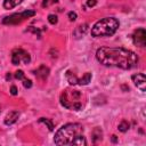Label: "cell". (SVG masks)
<instances>
[{"instance_id":"1","label":"cell","mask_w":146,"mask_h":146,"mask_svg":"<svg viewBox=\"0 0 146 146\" xmlns=\"http://www.w3.org/2000/svg\"><path fill=\"white\" fill-rule=\"evenodd\" d=\"M97 60L111 67H119L122 70H130L138 65V56L124 48H108L103 47L96 51Z\"/></svg>"},{"instance_id":"2","label":"cell","mask_w":146,"mask_h":146,"mask_svg":"<svg viewBox=\"0 0 146 146\" xmlns=\"http://www.w3.org/2000/svg\"><path fill=\"white\" fill-rule=\"evenodd\" d=\"M83 127L80 123H67L59 128L55 133L56 145H87V140L83 137Z\"/></svg>"},{"instance_id":"3","label":"cell","mask_w":146,"mask_h":146,"mask_svg":"<svg viewBox=\"0 0 146 146\" xmlns=\"http://www.w3.org/2000/svg\"><path fill=\"white\" fill-rule=\"evenodd\" d=\"M119 29V21L114 17H105L96 22L91 29V35L95 38L111 36Z\"/></svg>"},{"instance_id":"4","label":"cell","mask_w":146,"mask_h":146,"mask_svg":"<svg viewBox=\"0 0 146 146\" xmlns=\"http://www.w3.org/2000/svg\"><path fill=\"white\" fill-rule=\"evenodd\" d=\"M60 104L67 108L73 111H79L83 106V95L73 88H67L60 94Z\"/></svg>"},{"instance_id":"5","label":"cell","mask_w":146,"mask_h":146,"mask_svg":"<svg viewBox=\"0 0 146 146\" xmlns=\"http://www.w3.org/2000/svg\"><path fill=\"white\" fill-rule=\"evenodd\" d=\"M34 14L35 13L33 10H25V11H22V13H18V14H13V15L3 18L2 23L3 24H11V25L13 24H19L24 19L34 16Z\"/></svg>"},{"instance_id":"6","label":"cell","mask_w":146,"mask_h":146,"mask_svg":"<svg viewBox=\"0 0 146 146\" xmlns=\"http://www.w3.org/2000/svg\"><path fill=\"white\" fill-rule=\"evenodd\" d=\"M31 60V57L29 55L27 51H25L24 49H14L13 52H11V63L14 65H19L21 63H24V64H27L30 63Z\"/></svg>"},{"instance_id":"7","label":"cell","mask_w":146,"mask_h":146,"mask_svg":"<svg viewBox=\"0 0 146 146\" xmlns=\"http://www.w3.org/2000/svg\"><path fill=\"white\" fill-rule=\"evenodd\" d=\"M132 41L136 46L144 47L146 44V31H145V29H143V27L137 29L132 34Z\"/></svg>"},{"instance_id":"8","label":"cell","mask_w":146,"mask_h":146,"mask_svg":"<svg viewBox=\"0 0 146 146\" xmlns=\"http://www.w3.org/2000/svg\"><path fill=\"white\" fill-rule=\"evenodd\" d=\"M132 81L135 83V86L141 91V92H145V84H146V79H145V75L143 73H137V74H133L132 75Z\"/></svg>"},{"instance_id":"9","label":"cell","mask_w":146,"mask_h":146,"mask_svg":"<svg viewBox=\"0 0 146 146\" xmlns=\"http://www.w3.org/2000/svg\"><path fill=\"white\" fill-rule=\"evenodd\" d=\"M18 116H19V113H18L17 111H11V112H9V113L6 115V117H5V123H6L7 125H11V124H14V123L18 120Z\"/></svg>"},{"instance_id":"10","label":"cell","mask_w":146,"mask_h":146,"mask_svg":"<svg viewBox=\"0 0 146 146\" xmlns=\"http://www.w3.org/2000/svg\"><path fill=\"white\" fill-rule=\"evenodd\" d=\"M48 73H49V68L46 67L44 65H41L36 71H34V74H35L38 78L42 79V80H44V79L48 76Z\"/></svg>"},{"instance_id":"11","label":"cell","mask_w":146,"mask_h":146,"mask_svg":"<svg viewBox=\"0 0 146 146\" xmlns=\"http://www.w3.org/2000/svg\"><path fill=\"white\" fill-rule=\"evenodd\" d=\"M23 0H3V7L6 9H13L17 5H19Z\"/></svg>"},{"instance_id":"12","label":"cell","mask_w":146,"mask_h":146,"mask_svg":"<svg viewBox=\"0 0 146 146\" xmlns=\"http://www.w3.org/2000/svg\"><path fill=\"white\" fill-rule=\"evenodd\" d=\"M66 79H67V81L71 84H78V82H79V79L76 78V75L74 73H72L71 71H67L66 72Z\"/></svg>"},{"instance_id":"13","label":"cell","mask_w":146,"mask_h":146,"mask_svg":"<svg viewBox=\"0 0 146 146\" xmlns=\"http://www.w3.org/2000/svg\"><path fill=\"white\" fill-rule=\"evenodd\" d=\"M90 80H91V73H89V72H87V73H84V75L81 78V79H79V82H78V84H88L89 82H90Z\"/></svg>"},{"instance_id":"14","label":"cell","mask_w":146,"mask_h":146,"mask_svg":"<svg viewBox=\"0 0 146 146\" xmlns=\"http://www.w3.org/2000/svg\"><path fill=\"white\" fill-rule=\"evenodd\" d=\"M128 129H129V123H128V121L123 120V121L119 124V130L122 131V132H125Z\"/></svg>"},{"instance_id":"15","label":"cell","mask_w":146,"mask_h":146,"mask_svg":"<svg viewBox=\"0 0 146 146\" xmlns=\"http://www.w3.org/2000/svg\"><path fill=\"white\" fill-rule=\"evenodd\" d=\"M48 21H49V23L50 24H52V25H55L56 23H57V16L56 15H54V14H50L49 16H48Z\"/></svg>"},{"instance_id":"16","label":"cell","mask_w":146,"mask_h":146,"mask_svg":"<svg viewBox=\"0 0 146 146\" xmlns=\"http://www.w3.org/2000/svg\"><path fill=\"white\" fill-rule=\"evenodd\" d=\"M58 0H43V2H42V7H49V6H51V5H54V3H56Z\"/></svg>"},{"instance_id":"17","label":"cell","mask_w":146,"mask_h":146,"mask_svg":"<svg viewBox=\"0 0 146 146\" xmlns=\"http://www.w3.org/2000/svg\"><path fill=\"white\" fill-rule=\"evenodd\" d=\"M23 86H24L25 88H31V87H32V81L29 80V79H26V78H24V79H23Z\"/></svg>"},{"instance_id":"18","label":"cell","mask_w":146,"mask_h":146,"mask_svg":"<svg viewBox=\"0 0 146 146\" xmlns=\"http://www.w3.org/2000/svg\"><path fill=\"white\" fill-rule=\"evenodd\" d=\"M15 78L18 80H23L24 79V72L23 71H17L15 72Z\"/></svg>"},{"instance_id":"19","label":"cell","mask_w":146,"mask_h":146,"mask_svg":"<svg viewBox=\"0 0 146 146\" xmlns=\"http://www.w3.org/2000/svg\"><path fill=\"white\" fill-rule=\"evenodd\" d=\"M68 18H70V21H75L76 19V14L74 11H70L68 13Z\"/></svg>"},{"instance_id":"20","label":"cell","mask_w":146,"mask_h":146,"mask_svg":"<svg viewBox=\"0 0 146 146\" xmlns=\"http://www.w3.org/2000/svg\"><path fill=\"white\" fill-rule=\"evenodd\" d=\"M96 3H97V0H87V6H88L89 8L94 7Z\"/></svg>"},{"instance_id":"21","label":"cell","mask_w":146,"mask_h":146,"mask_svg":"<svg viewBox=\"0 0 146 146\" xmlns=\"http://www.w3.org/2000/svg\"><path fill=\"white\" fill-rule=\"evenodd\" d=\"M40 122H44V123H47V124L49 125V130H52V124H51V122H49L48 120H44V119H41V120H40Z\"/></svg>"},{"instance_id":"22","label":"cell","mask_w":146,"mask_h":146,"mask_svg":"<svg viewBox=\"0 0 146 146\" xmlns=\"http://www.w3.org/2000/svg\"><path fill=\"white\" fill-rule=\"evenodd\" d=\"M10 94H11V95H16V94H17V88H16L15 86H11V88H10Z\"/></svg>"}]
</instances>
